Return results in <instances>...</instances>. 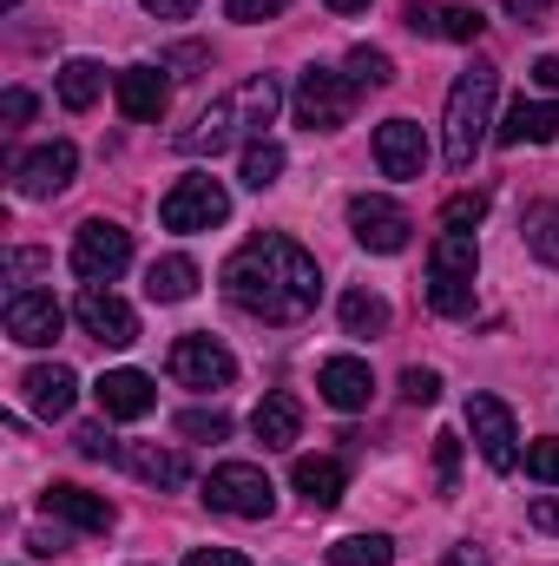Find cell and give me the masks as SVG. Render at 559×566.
Returning <instances> with one entry per match:
<instances>
[{"instance_id":"30bf717a","label":"cell","mask_w":559,"mask_h":566,"mask_svg":"<svg viewBox=\"0 0 559 566\" xmlns=\"http://www.w3.org/2000/svg\"><path fill=\"white\" fill-rule=\"evenodd\" d=\"M349 231H356V244L362 251H376V258H395V251H409V211L395 205V198H382V191H356L349 198Z\"/></svg>"},{"instance_id":"816d5d0a","label":"cell","mask_w":559,"mask_h":566,"mask_svg":"<svg viewBox=\"0 0 559 566\" xmlns=\"http://www.w3.org/2000/svg\"><path fill=\"white\" fill-rule=\"evenodd\" d=\"M323 7H336V13H362L369 0H323Z\"/></svg>"},{"instance_id":"d590c367","label":"cell","mask_w":559,"mask_h":566,"mask_svg":"<svg viewBox=\"0 0 559 566\" xmlns=\"http://www.w3.org/2000/svg\"><path fill=\"white\" fill-rule=\"evenodd\" d=\"M481 7H441V40H481Z\"/></svg>"},{"instance_id":"7a4b0ae2","label":"cell","mask_w":559,"mask_h":566,"mask_svg":"<svg viewBox=\"0 0 559 566\" xmlns=\"http://www.w3.org/2000/svg\"><path fill=\"white\" fill-rule=\"evenodd\" d=\"M277 106H283V86L271 73H251L244 86H231L224 99H211V106L178 133V151H184V158H218L224 145H257L264 126L277 119Z\"/></svg>"},{"instance_id":"ac0fdd59","label":"cell","mask_w":559,"mask_h":566,"mask_svg":"<svg viewBox=\"0 0 559 566\" xmlns=\"http://www.w3.org/2000/svg\"><path fill=\"white\" fill-rule=\"evenodd\" d=\"M20 389H27V409H33V416H46V422H60V416H73V396H80V376H73L66 363H33V369L20 376Z\"/></svg>"},{"instance_id":"603a6c76","label":"cell","mask_w":559,"mask_h":566,"mask_svg":"<svg viewBox=\"0 0 559 566\" xmlns=\"http://www.w3.org/2000/svg\"><path fill=\"white\" fill-rule=\"evenodd\" d=\"M113 461L133 468L139 481H151V488H184V481H191V468H184L178 448H151V441H139V448H119Z\"/></svg>"},{"instance_id":"52a82bcc","label":"cell","mask_w":559,"mask_h":566,"mask_svg":"<svg viewBox=\"0 0 559 566\" xmlns=\"http://www.w3.org/2000/svg\"><path fill=\"white\" fill-rule=\"evenodd\" d=\"M204 501H211L218 514H238V521H271L277 488H271V474H264L257 461H218V468L204 474Z\"/></svg>"},{"instance_id":"f35d334b","label":"cell","mask_w":559,"mask_h":566,"mask_svg":"<svg viewBox=\"0 0 559 566\" xmlns=\"http://www.w3.org/2000/svg\"><path fill=\"white\" fill-rule=\"evenodd\" d=\"M283 7H289V0H224V13H231V20H244V27H257V20H277Z\"/></svg>"},{"instance_id":"74e56055","label":"cell","mask_w":559,"mask_h":566,"mask_svg":"<svg viewBox=\"0 0 559 566\" xmlns=\"http://www.w3.org/2000/svg\"><path fill=\"white\" fill-rule=\"evenodd\" d=\"M402 396H409V402H415V409H428V402H441V376H434V369H402Z\"/></svg>"},{"instance_id":"681fc988","label":"cell","mask_w":559,"mask_h":566,"mask_svg":"<svg viewBox=\"0 0 559 566\" xmlns=\"http://www.w3.org/2000/svg\"><path fill=\"white\" fill-rule=\"evenodd\" d=\"M27 547H33V554H40V560H53V554H66V534H33V541H27Z\"/></svg>"},{"instance_id":"4fadbf2b","label":"cell","mask_w":559,"mask_h":566,"mask_svg":"<svg viewBox=\"0 0 559 566\" xmlns=\"http://www.w3.org/2000/svg\"><path fill=\"white\" fill-rule=\"evenodd\" d=\"M73 171H80V151H73L66 139H53V145L27 151V158L13 165V191L33 198V205H46V198H60V191L73 185Z\"/></svg>"},{"instance_id":"cb8c5ba5","label":"cell","mask_w":559,"mask_h":566,"mask_svg":"<svg viewBox=\"0 0 559 566\" xmlns=\"http://www.w3.org/2000/svg\"><path fill=\"white\" fill-rule=\"evenodd\" d=\"M251 428H257V441H264V448H289V441L303 434V402H296L289 389H271V396L257 402Z\"/></svg>"},{"instance_id":"60d3db41","label":"cell","mask_w":559,"mask_h":566,"mask_svg":"<svg viewBox=\"0 0 559 566\" xmlns=\"http://www.w3.org/2000/svg\"><path fill=\"white\" fill-rule=\"evenodd\" d=\"M73 441H80V454H86V461H113V454H119V441H106V428H80V434H73Z\"/></svg>"},{"instance_id":"b9f144b4","label":"cell","mask_w":559,"mask_h":566,"mask_svg":"<svg viewBox=\"0 0 559 566\" xmlns=\"http://www.w3.org/2000/svg\"><path fill=\"white\" fill-rule=\"evenodd\" d=\"M409 33H428V40H441V7H428V0H409Z\"/></svg>"},{"instance_id":"ba28073f","label":"cell","mask_w":559,"mask_h":566,"mask_svg":"<svg viewBox=\"0 0 559 566\" xmlns=\"http://www.w3.org/2000/svg\"><path fill=\"white\" fill-rule=\"evenodd\" d=\"M133 264V231L113 224V218H86L73 231V277L80 283H113Z\"/></svg>"},{"instance_id":"ffe728a7","label":"cell","mask_w":559,"mask_h":566,"mask_svg":"<svg viewBox=\"0 0 559 566\" xmlns=\"http://www.w3.org/2000/svg\"><path fill=\"white\" fill-rule=\"evenodd\" d=\"M113 86H119V113L139 119V126L165 119V106H171V80H165V66H126Z\"/></svg>"},{"instance_id":"9c48e42d","label":"cell","mask_w":559,"mask_h":566,"mask_svg":"<svg viewBox=\"0 0 559 566\" xmlns=\"http://www.w3.org/2000/svg\"><path fill=\"white\" fill-rule=\"evenodd\" d=\"M73 323H80L93 343H106V349H133V343H139V316H133L126 296H113V283H80Z\"/></svg>"},{"instance_id":"f546056e","label":"cell","mask_w":559,"mask_h":566,"mask_svg":"<svg viewBox=\"0 0 559 566\" xmlns=\"http://www.w3.org/2000/svg\"><path fill=\"white\" fill-rule=\"evenodd\" d=\"M238 178H244L251 191H271V185L283 178V145H277V139L244 145V165H238Z\"/></svg>"},{"instance_id":"836d02e7","label":"cell","mask_w":559,"mask_h":566,"mask_svg":"<svg viewBox=\"0 0 559 566\" xmlns=\"http://www.w3.org/2000/svg\"><path fill=\"white\" fill-rule=\"evenodd\" d=\"M454 481H461V434H434V488L454 494Z\"/></svg>"},{"instance_id":"ee69618b","label":"cell","mask_w":559,"mask_h":566,"mask_svg":"<svg viewBox=\"0 0 559 566\" xmlns=\"http://www.w3.org/2000/svg\"><path fill=\"white\" fill-rule=\"evenodd\" d=\"M184 566H251V560H244V554H231V547H191Z\"/></svg>"},{"instance_id":"9a60e30c","label":"cell","mask_w":559,"mask_h":566,"mask_svg":"<svg viewBox=\"0 0 559 566\" xmlns=\"http://www.w3.org/2000/svg\"><path fill=\"white\" fill-rule=\"evenodd\" d=\"M40 507L53 514V521H66L73 534H113V501L106 494H86V488H73V481H53L46 494H40Z\"/></svg>"},{"instance_id":"ab89813d","label":"cell","mask_w":559,"mask_h":566,"mask_svg":"<svg viewBox=\"0 0 559 566\" xmlns=\"http://www.w3.org/2000/svg\"><path fill=\"white\" fill-rule=\"evenodd\" d=\"M0 119H7V126H27V119H33V93H27V86H7V93H0Z\"/></svg>"},{"instance_id":"e575fe53","label":"cell","mask_w":559,"mask_h":566,"mask_svg":"<svg viewBox=\"0 0 559 566\" xmlns=\"http://www.w3.org/2000/svg\"><path fill=\"white\" fill-rule=\"evenodd\" d=\"M40 271H53V258H46V251H7V264H0V277L13 283V290H27Z\"/></svg>"},{"instance_id":"8d00e7d4","label":"cell","mask_w":559,"mask_h":566,"mask_svg":"<svg viewBox=\"0 0 559 566\" xmlns=\"http://www.w3.org/2000/svg\"><path fill=\"white\" fill-rule=\"evenodd\" d=\"M527 474H534L540 488H559V441H553V434L527 448Z\"/></svg>"},{"instance_id":"e0dca14e","label":"cell","mask_w":559,"mask_h":566,"mask_svg":"<svg viewBox=\"0 0 559 566\" xmlns=\"http://www.w3.org/2000/svg\"><path fill=\"white\" fill-rule=\"evenodd\" d=\"M316 389H323V402H329V409L356 416V409H369L376 376H369V363H362V356H329V363L316 369Z\"/></svg>"},{"instance_id":"3957f363","label":"cell","mask_w":559,"mask_h":566,"mask_svg":"<svg viewBox=\"0 0 559 566\" xmlns=\"http://www.w3.org/2000/svg\"><path fill=\"white\" fill-rule=\"evenodd\" d=\"M494 93H500V73L487 60L467 66L447 86V113H441V158H447V171H474V151L487 145V126H494Z\"/></svg>"},{"instance_id":"2e32d148","label":"cell","mask_w":559,"mask_h":566,"mask_svg":"<svg viewBox=\"0 0 559 566\" xmlns=\"http://www.w3.org/2000/svg\"><path fill=\"white\" fill-rule=\"evenodd\" d=\"M376 165H382V178H421L428 171V133L415 119H382L376 126Z\"/></svg>"},{"instance_id":"f907efd6","label":"cell","mask_w":559,"mask_h":566,"mask_svg":"<svg viewBox=\"0 0 559 566\" xmlns=\"http://www.w3.org/2000/svg\"><path fill=\"white\" fill-rule=\"evenodd\" d=\"M500 7H507V13H514V20H540V13H547V7H553V0H500Z\"/></svg>"},{"instance_id":"5bb4252c","label":"cell","mask_w":559,"mask_h":566,"mask_svg":"<svg viewBox=\"0 0 559 566\" xmlns=\"http://www.w3.org/2000/svg\"><path fill=\"white\" fill-rule=\"evenodd\" d=\"M66 310L53 303V290H7V336L27 343V349H46L60 336Z\"/></svg>"},{"instance_id":"7dc6e473","label":"cell","mask_w":559,"mask_h":566,"mask_svg":"<svg viewBox=\"0 0 559 566\" xmlns=\"http://www.w3.org/2000/svg\"><path fill=\"white\" fill-rule=\"evenodd\" d=\"M534 86H540V93H559V60H553V53H540V60H534Z\"/></svg>"},{"instance_id":"8fae6325","label":"cell","mask_w":559,"mask_h":566,"mask_svg":"<svg viewBox=\"0 0 559 566\" xmlns=\"http://www.w3.org/2000/svg\"><path fill=\"white\" fill-rule=\"evenodd\" d=\"M467 434H474V448L494 474L520 468V428H514V409L500 396H467Z\"/></svg>"},{"instance_id":"bcb514c9","label":"cell","mask_w":559,"mask_h":566,"mask_svg":"<svg viewBox=\"0 0 559 566\" xmlns=\"http://www.w3.org/2000/svg\"><path fill=\"white\" fill-rule=\"evenodd\" d=\"M441 566H494V560H487V547L461 541V547H447V560H441Z\"/></svg>"},{"instance_id":"6da1fadb","label":"cell","mask_w":559,"mask_h":566,"mask_svg":"<svg viewBox=\"0 0 559 566\" xmlns=\"http://www.w3.org/2000/svg\"><path fill=\"white\" fill-rule=\"evenodd\" d=\"M224 296H231L244 316H257V323H303V316L316 310V296H323V271H316V258H309L303 244L264 231V238H251V244L231 251V264H224Z\"/></svg>"},{"instance_id":"f6af8a7d","label":"cell","mask_w":559,"mask_h":566,"mask_svg":"<svg viewBox=\"0 0 559 566\" xmlns=\"http://www.w3.org/2000/svg\"><path fill=\"white\" fill-rule=\"evenodd\" d=\"M145 13H158V20H191L198 13V0H139Z\"/></svg>"},{"instance_id":"d4e9b609","label":"cell","mask_w":559,"mask_h":566,"mask_svg":"<svg viewBox=\"0 0 559 566\" xmlns=\"http://www.w3.org/2000/svg\"><path fill=\"white\" fill-rule=\"evenodd\" d=\"M191 290H198V264H191L184 251H178V258H158V264L145 271V296H151V303H184Z\"/></svg>"},{"instance_id":"484cf974","label":"cell","mask_w":559,"mask_h":566,"mask_svg":"<svg viewBox=\"0 0 559 566\" xmlns=\"http://www.w3.org/2000/svg\"><path fill=\"white\" fill-rule=\"evenodd\" d=\"M520 238H527V251H534L540 264H553L559 271V205L534 198V205L520 211Z\"/></svg>"},{"instance_id":"d6a6232c","label":"cell","mask_w":559,"mask_h":566,"mask_svg":"<svg viewBox=\"0 0 559 566\" xmlns=\"http://www.w3.org/2000/svg\"><path fill=\"white\" fill-rule=\"evenodd\" d=\"M178 434H184V441H224V434H231V416H224V409H184V416H178Z\"/></svg>"},{"instance_id":"83f0119b","label":"cell","mask_w":559,"mask_h":566,"mask_svg":"<svg viewBox=\"0 0 559 566\" xmlns=\"http://www.w3.org/2000/svg\"><path fill=\"white\" fill-rule=\"evenodd\" d=\"M329 566H395V541L389 534H349L329 547Z\"/></svg>"},{"instance_id":"8992f818","label":"cell","mask_w":559,"mask_h":566,"mask_svg":"<svg viewBox=\"0 0 559 566\" xmlns=\"http://www.w3.org/2000/svg\"><path fill=\"white\" fill-rule=\"evenodd\" d=\"M224 218H231V191H224L211 171H191V178H178V185L158 198V224H165V231H184V238H191V231H218Z\"/></svg>"},{"instance_id":"4316f807","label":"cell","mask_w":559,"mask_h":566,"mask_svg":"<svg viewBox=\"0 0 559 566\" xmlns=\"http://www.w3.org/2000/svg\"><path fill=\"white\" fill-rule=\"evenodd\" d=\"M99 93H106V66L99 60H66L60 66V106L66 113H86Z\"/></svg>"},{"instance_id":"5b68a950","label":"cell","mask_w":559,"mask_h":566,"mask_svg":"<svg viewBox=\"0 0 559 566\" xmlns=\"http://www.w3.org/2000/svg\"><path fill=\"white\" fill-rule=\"evenodd\" d=\"M356 93H362V86H356L349 73H336V66H309V73L296 80V93H289L296 126H309V133H336V126H349Z\"/></svg>"},{"instance_id":"4dcf8cb0","label":"cell","mask_w":559,"mask_h":566,"mask_svg":"<svg viewBox=\"0 0 559 566\" xmlns=\"http://www.w3.org/2000/svg\"><path fill=\"white\" fill-rule=\"evenodd\" d=\"M356 86H389L395 80V60L382 53V46H349V66H342Z\"/></svg>"},{"instance_id":"c3c4849f","label":"cell","mask_w":559,"mask_h":566,"mask_svg":"<svg viewBox=\"0 0 559 566\" xmlns=\"http://www.w3.org/2000/svg\"><path fill=\"white\" fill-rule=\"evenodd\" d=\"M527 521H534V527H547V534H559V501H547V494H540V501L527 507Z\"/></svg>"},{"instance_id":"7bdbcfd3","label":"cell","mask_w":559,"mask_h":566,"mask_svg":"<svg viewBox=\"0 0 559 566\" xmlns=\"http://www.w3.org/2000/svg\"><path fill=\"white\" fill-rule=\"evenodd\" d=\"M165 66H178V80H191L198 66H211V53H204V46H171V53H165Z\"/></svg>"},{"instance_id":"44dd1931","label":"cell","mask_w":559,"mask_h":566,"mask_svg":"<svg viewBox=\"0 0 559 566\" xmlns=\"http://www.w3.org/2000/svg\"><path fill=\"white\" fill-rule=\"evenodd\" d=\"M289 488L316 507V514H329L336 501H342V488H349V468L336 461V454H296V468H289Z\"/></svg>"},{"instance_id":"1f68e13d","label":"cell","mask_w":559,"mask_h":566,"mask_svg":"<svg viewBox=\"0 0 559 566\" xmlns=\"http://www.w3.org/2000/svg\"><path fill=\"white\" fill-rule=\"evenodd\" d=\"M481 218H487V191H454L441 205V231H474Z\"/></svg>"},{"instance_id":"7c38bea8","label":"cell","mask_w":559,"mask_h":566,"mask_svg":"<svg viewBox=\"0 0 559 566\" xmlns=\"http://www.w3.org/2000/svg\"><path fill=\"white\" fill-rule=\"evenodd\" d=\"M171 376L184 389H231L238 382V356L218 336H178L171 343Z\"/></svg>"},{"instance_id":"d6986e66","label":"cell","mask_w":559,"mask_h":566,"mask_svg":"<svg viewBox=\"0 0 559 566\" xmlns=\"http://www.w3.org/2000/svg\"><path fill=\"white\" fill-rule=\"evenodd\" d=\"M93 396H99L106 422H139V416H151V402H158V389H151L145 369H106Z\"/></svg>"},{"instance_id":"7402d4cb","label":"cell","mask_w":559,"mask_h":566,"mask_svg":"<svg viewBox=\"0 0 559 566\" xmlns=\"http://www.w3.org/2000/svg\"><path fill=\"white\" fill-rule=\"evenodd\" d=\"M500 145H553L559 139V106L553 99H520L500 126H494Z\"/></svg>"},{"instance_id":"f1b7e54d","label":"cell","mask_w":559,"mask_h":566,"mask_svg":"<svg viewBox=\"0 0 559 566\" xmlns=\"http://www.w3.org/2000/svg\"><path fill=\"white\" fill-rule=\"evenodd\" d=\"M342 329H349V336H382V329H389V303H382L376 290H349V296H342Z\"/></svg>"},{"instance_id":"277c9868","label":"cell","mask_w":559,"mask_h":566,"mask_svg":"<svg viewBox=\"0 0 559 566\" xmlns=\"http://www.w3.org/2000/svg\"><path fill=\"white\" fill-rule=\"evenodd\" d=\"M474 271H481V251H474V231H441L428 244V310L434 316H467L474 310Z\"/></svg>"}]
</instances>
